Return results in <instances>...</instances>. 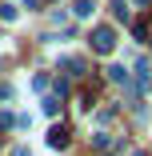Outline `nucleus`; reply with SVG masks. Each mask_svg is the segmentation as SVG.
Returning <instances> with one entry per match:
<instances>
[{
  "label": "nucleus",
  "mask_w": 152,
  "mask_h": 156,
  "mask_svg": "<svg viewBox=\"0 0 152 156\" xmlns=\"http://www.w3.org/2000/svg\"><path fill=\"white\" fill-rule=\"evenodd\" d=\"M68 144V128H52L48 132V148H64Z\"/></svg>",
  "instance_id": "obj_4"
},
{
  "label": "nucleus",
  "mask_w": 152,
  "mask_h": 156,
  "mask_svg": "<svg viewBox=\"0 0 152 156\" xmlns=\"http://www.w3.org/2000/svg\"><path fill=\"white\" fill-rule=\"evenodd\" d=\"M108 80H112V84H124V88H128V80H132V72H128L124 64H112V68H108Z\"/></svg>",
  "instance_id": "obj_2"
},
{
  "label": "nucleus",
  "mask_w": 152,
  "mask_h": 156,
  "mask_svg": "<svg viewBox=\"0 0 152 156\" xmlns=\"http://www.w3.org/2000/svg\"><path fill=\"white\" fill-rule=\"evenodd\" d=\"M72 12H76L80 20H84V16H92V12H96V0H76V8H72Z\"/></svg>",
  "instance_id": "obj_6"
},
{
  "label": "nucleus",
  "mask_w": 152,
  "mask_h": 156,
  "mask_svg": "<svg viewBox=\"0 0 152 156\" xmlns=\"http://www.w3.org/2000/svg\"><path fill=\"white\" fill-rule=\"evenodd\" d=\"M92 52H100V56H108V52H116V32L108 24H100V28H92Z\"/></svg>",
  "instance_id": "obj_1"
},
{
  "label": "nucleus",
  "mask_w": 152,
  "mask_h": 156,
  "mask_svg": "<svg viewBox=\"0 0 152 156\" xmlns=\"http://www.w3.org/2000/svg\"><path fill=\"white\" fill-rule=\"evenodd\" d=\"M20 4H24V8H36V4H40V0H20Z\"/></svg>",
  "instance_id": "obj_11"
},
{
  "label": "nucleus",
  "mask_w": 152,
  "mask_h": 156,
  "mask_svg": "<svg viewBox=\"0 0 152 156\" xmlns=\"http://www.w3.org/2000/svg\"><path fill=\"white\" fill-rule=\"evenodd\" d=\"M136 84H140V88L152 84V68H148V60H140V64H136Z\"/></svg>",
  "instance_id": "obj_5"
},
{
  "label": "nucleus",
  "mask_w": 152,
  "mask_h": 156,
  "mask_svg": "<svg viewBox=\"0 0 152 156\" xmlns=\"http://www.w3.org/2000/svg\"><path fill=\"white\" fill-rule=\"evenodd\" d=\"M44 112L56 116V112H60V100H56V96H44Z\"/></svg>",
  "instance_id": "obj_9"
},
{
  "label": "nucleus",
  "mask_w": 152,
  "mask_h": 156,
  "mask_svg": "<svg viewBox=\"0 0 152 156\" xmlns=\"http://www.w3.org/2000/svg\"><path fill=\"white\" fill-rule=\"evenodd\" d=\"M92 144H96V148H108L112 140H108V132H96V136H92Z\"/></svg>",
  "instance_id": "obj_10"
},
{
  "label": "nucleus",
  "mask_w": 152,
  "mask_h": 156,
  "mask_svg": "<svg viewBox=\"0 0 152 156\" xmlns=\"http://www.w3.org/2000/svg\"><path fill=\"white\" fill-rule=\"evenodd\" d=\"M0 20L12 24V20H16V4H0Z\"/></svg>",
  "instance_id": "obj_8"
},
{
  "label": "nucleus",
  "mask_w": 152,
  "mask_h": 156,
  "mask_svg": "<svg viewBox=\"0 0 152 156\" xmlns=\"http://www.w3.org/2000/svg\"><path fill=\"white\" fill-rule=\"evenodd\" d=\"M12 156H32V152H28V148H16V152H12Z\"/></svg>",
  "instance_id": "obj_12"
},
{
  "label": "nucleus",
  "mask_w": 152,
  "mask_h": 156,
  "mask_svg": "<svg viewBox=\"0 0 152 156\" xmlns=\"http://www.w3.org/2000/svg\"><path fill=\"white\" fill-rule=\"evenodd\" d=\"M136 4H140V8H144V4H148V0H136Z\"/></svg>",
  "instance_id": "obj_13"
},
{
  "label": "nucleus",
  "mask_w": 152,
  "mask_h": 156,
  "mask_svg": "<svg viewBox=\"0 0 152 156\" xmlns=\"http://www.w3.org/2000/svg\"><path fill=\"white\" fill-rule=\"evenodd\" d=\"M112 16L116 20H128V4H124V0H112Z\"/></svg>",
  "instance_id": "obj_7"
},
{
  "label": "nucleus",
  "mask_w": 152,
  "mask_h": 156,
  "mask_svg": "<svg viewBox=\"0 0 152 156\" xmlns=\"http://www.w3.org/2000/svg\"><path fill=\"white\" fill-rule=\"evenodd\" d=\"M60 64L68 68V76H84V60H80V56H64Z\"/></svg>",
  "instance_id": "obj_3"
}]
</instances>
